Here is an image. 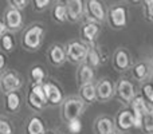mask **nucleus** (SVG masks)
<instances>
[{
  "instance_id": "obj_1",
  "label": "nucleus",
  "mask_w": 153,
  "mask_h": 134,
  "mask_svg": "<svg viewBox=\"0 0 153 134\" xmlns=\"http://www.w3.org/2000/svg\"><path fill=\"white\" fill-rule=\"evenodd\" d=\"M45 28L40 24H31L22 34V47L26 51H38L43 44Z\"/></svg>"
},
{
  "instance_id": "obj_2",
  "label": "nucleus",
  "mask_w": 153,
  "mask_h": 134,
  "mask_svg": "<svg viewBox=\"0 0 153 134\" xmlns=\"http://www.w3.org/2000/svg\"><path fill=\"white\" fill-rule=\"evenodd\" d=\"M86 103L81 99L79 97H69L65 99V102L61 106V118L63 122L69 124L71 121L79 119L82 115Z\"/></svg>"
},
{
  "instance_id": "obj_3",
  "label": "nucleus",
  "mask_w": 153,
  "mask_h": 134,
  "mask_svg": "<svg viewBox=\"0 0 153 134\" xmlns=\"http://www.w3.org/2000/svg\"><path fill=\"white\" fill-rule=\"evenodd\" d=\"M108 24L111 30H122L128 24V8L122 4H114L108 10Z\"/></svg>"
},
{
  "instance_id": "obj_4",
  "label": "nucleus",
  "mask_w": 153,
  "mask_h": 134,
  "mask_svg": "<svg viewBox=\"0 0 153 134\" xmlns=\"http://www.w3.org/2000/svg\"><path fill=\"white\" fill-rule=\"evenodd\" d=\"M67 61L73 64H82L86 61V55L89 51V46H86L82 40H73L65 46Z\"/></svg>"
},
{
  "instance_id": "obj_5",
  "label": "nucleus",
  "mask_w": 153,
  "mask_h": 134,
  "mask_svg": "<svg viewBox=\"0 0 153 134\" xmlns=\"http://www.w3.org/2000/svg\"><path fill=\"white\" fill-rule=\"evenodd\" d=\"M23 86L20 75L13 70H5L1 73L0 76V89L3 94H10V93H18Z\"/></svg>"
},
{
  "instance_id": "obj_6",
  "label": "nucleus",
  "mask_w": 153,
  "mask_h": 134,
  "mask_svg": "<svg viewBox=\"0 0 153 134\" xmlns=\"http://www.w3.org/2000/svg\"><path fill=\"white\" fill-rule=\"evenodd\" d=\"M27 105L31 110L39 111L43 110L46 105H47V99H46V94L43 90V84H32L30 86L28 94H27Z\"/></svg>"
},
{
  "instance_id": "obj_7",
  "label": "nucleus",
  "mask_w": 153,
  "mask_h": 134,
  "mask_svg": "<svg viewBox=\"0 0 153 134\" xmlns=\"http://www.w3.org/2000/svg\"><path fill=\"white\" fill-rule=\"evenodd\" d=\"M116 94L117 98L121 101L124 105H129L133 102L136 97H137V93H136V87L133 84L132 81L126 78H121L116 84Z\"/></svg>"
},
{
  "instance_id": "obj_8",
  "label": "nucleus",
  "mask_w": 153,
  "mask_h": 134,
  "mask_svg": "<svg viewBox=\"0 0 153 134\" xmlns=\"http://www.w3.org/2000/svg\"><path fill=\"white\" fill-rule=\"evenodd\" d=\"M85 7H86V18L89 21L101 24L108 19V11L98 0H87L85 1Z\"/></svg>"
},
{
  "instance_id": "obj_9",
  "label": "nucleus",
  "mask_w": 153,
  "mask_h": 134,
  "mask_svg": "<svg viewBox=\"0 0 153 134\" xmlns=\"http://www.w3.org/2000/svg\"><path fill=\"white\" fill-rule=\"evenodd\" d=\"M3 20L10 32L19 31L23 27V13L22 11L16 10L15 7L8 5V8L4 12V16H3Z\"/></svg>"
},
{
  "instance_id": "obj_10",
  "label": "nucleus",
  "mask_w": 153,
  "mask_h": 134,
  "mask_svg": "<svg viewBox=\"0 0 153 134\" xmlns=\"http://www.w3.org/2000/svg\"><path fill=\"white\" fill-rule=\"evenodd\" d=\"M114 124H116V130L118 133L124 134V133L129 132L130 129L134 127V115H133V111L130 109H122L116 115Z\"/></svg>"
},
{
  "instance_id": "obj_11",
  "label": "nucleus",
  "mask_w": 153,
  "mask_h": 134,
  "mask_svg": "<svg viewBox=\"0 0 153 134\" xmlns=\"http://www.w3.org/2000/svg\"><path fill=\"white\" fill-rule=\"evenodd\" d=\"M111 63H113V67L116 71H120V73L128 71L132 66V59H130L129 51L124 47H118L113 54Z\"/></svg>"
},
{
  "instance_id": "obj_12",
  "label": "nucleus",
  "mask_w": 153,
  "mask_h": 134,
  "mask_svg": "<svg viewBox=\"0 0 153 134\" xmlns=\"http://www.w3.org/2000/svg\"><path fill=\"white\" fill-rule=\"evenodd\" d=\"M101 27L98 23H94V21H85L81 27V39L82 42L86 46L91 47L94 46V42L97 39V36L100 35Z\"/></svg>"
},
{
  "instance_id": "obj_13",
  "label": "nucleus",
  "mask_w": 153,
  "mask_h": 134,
  "mask_svg": "<svg viewBox=\"0 0 153 134\" xmlns=\"http://www.w3.org/2000/svg\"><path fill=\"white\" fill-rule=\"evenodd\" d=\"M95 89H97V97L98 102H108L111 99L114 94H116V86H114L113 81L109 78H102L95 83Z\"/></svg>"
},
{
  "instance_id": "obj_14",
  "label": "nucleus",
  "mask_w": 153,
  "mask_h": 134,
  "mask_svg": "<svg viewBox=\"0 0 153 134\" xmlns=\"http://www.w3.org/2000/svg\"><path fill=\"white\" fill-rule=\"evenodd\" d=\"M43 90H45L47 103H50V105H53V106H58L65 102L63 93H62L61 87H59L55 82H45Z\"/></svg>"
},
{
  "instance_id": "obj_15",
  "label": "nucleus",
  "mask_w": 153,
  "mask_h": 134,
  "mask_svg": "<svg viewBox=\"0 0 153 134\" xmlns=\"http://www.w3.org/2000/svg\"><path fill=\"white\" fill-rule=\"evenodd\" d=\"M67 13H69V21H79L83 16H86V7L85 1L82 0H69L66 1Z\"/></svg>"
},
{
  "instance_id": "obj_16",
  "label": "nucleus",
  "mask_w": 153,
  "mask_h": 134,
  "mask_svg": "<svg viewBox=\"0 0 153 134\" xmlns=\"http://www.w3.org/2000/svg\"><path fill=\"white\" fill-rule=\"evenodd\" d=\"M47 61L51 66L59 67L67 61L66 50L61 44H53L47 51Z\"/></svg>"
},
{
  "instance_id": "obj_17",
  "label": "nucleus",
  "mask_w": 153,
  "mask_h": 134,
  "mask_svg": "<svg viewBox=\"0 0 153 134\" xmlns=\"http://www.w3.org/2000/svg\"><path fill=\"white\" fill-rule=\"evenodd\" d=\"M93 129H94V134H114L117 132L114 121L105 115L98 117L95 119Z\"/></svg>"
},
{
  "instance_id": "obj_18",
  "label": "nucleus",
  "mask_w": 153,
  "mask_h": 134,
  "mask_svg": "<svg viewBox=\"0 0 153 134\" xmlns=\"http://www.w3.org/2000/svg\"><path fill=\"white\" fill-rule=\"evenodd\" d=\"M75 76H76V82H78L79 87L93 83V81H94V68L90 67L87 63H82L76 68Z\"/></svg>"
},
{
  "instance_id": "obj_19",
  "label": "nucleus",
  "mask_w": 153,
  "mask_h": 134,
  "mask_svg": "<svg viewBox=\"0 0 153 134\" xmlns=\"http://www.w3.org/2000/svg\"><path fill=\"white\" fill-rule=\"evenodd\" d=\"M24 130H26V134H45L46 133L45 121L38 114H34L26 122V129Z\"/></svg>"
},
{
  "instance_id": "obj_20",
  "label": "nucleus",
  "mask_w": 153,
  "mask_h": 134,
  "mask_svg": "<svg viewBox=\"0 0 153 134\" xmlns=\"http://www.w3.org/2000/svg\"><path fill=\"white\" fill-rule=\"evenodd\" d=\"M78 97L81 98L86 105H93V103H95L98 101L95 84L89 83V84H85V86H81L79 87V91H78Z\"/></svg>"
},
{
  "instance_id": "obj_21",
  "label": "nucleus",
  "mask_w": 153,
  "mask_h": 134,
  "mask_svg": "<svg viewBox=\"0 0 153 134\" xmlns=\"http://www.w3.org/2000/svg\"><path fill=\"white\" fill-rule=\"evenodd\" d=\"M132 76L138 82H144L145 79L151 78V66L146 62H138L132 67Z\"/></svg>"
},
{
  "instance_id": "obj_22",
  "label": "nucleus",
  "mask_w": 153,
  "mask_h": 134,
  "mask_svg": "<svg viewBox=\"0 0 153 134\" xmlns=\"http://www.w3.org/2000/svg\"><path fill=\"white\" fill-rule=\"evenodd\" d=\"M129 109L133 113H138V114H141V115H146L148 113L153 111V106L149 105V103L141 97V94H137V97L130 103Z\"/></svg>"
},
{
  "instance_id": "obj_23",
  "label": "nucleus",
  "mask_w": 153,
  "mask_h": 134,
  "mask_svg": "<svg viewBox=\"0 0 153 134\" xmlns=\"http://www.w3.org/2000/svg\"><path fill=\"white\" fill-rule=\"evenodd\" d=\"M22 105V98L19 95V93H10V94L4 95V109L8 113L13 114L16 111H19Z\"/></svg>"
},
{
  "instance_id": "obj_24",
  "label": "nucleus",
  "mask_w": 153,
  "mask_h": 134,
  "mask_svg": "<svg viewBox=\"0 0 153 134\" xmlns=\"http://www.w3.org/2000/svg\"><path fill=\"white\" fill-rule=\"evenodd\" d=\"M51 18H53L54 21L56 23H65V21L69 20V13H67V7L66 3H56L53 7V11H51Z\"/></svg>"
},
{
  "instance_id": "obj_25",
  "label": "nucleus",
  "mask_w": 153,
  "mask_h": 134,
  "mask_svg": "<svg viewBox=\"0 0 153 134\" xmlns=\"http://www.w3.org/2000/svg\"><path fill=\"white\" fill-rule=\"evenodd\" d=\"M102 61L103 59H102V55L100 54V50H98L95 46L89 47V51H87L85 63H87L90 67H93V68H97L101 63H102Z\"/></svg>"
},
{
  "instance_id": "obj_26",
  "label": "nucleus",
  "mask_w": 153,
  "mask_h": 134,
  "mask_svg": "<svg viewBox=\"0 0 153 134\" xmlns=\"http://www.w3.org/2000/svg\"><path fill=\"white\" fill-rule=\"evenodd\" d=\"M30 78L32 81V84H45V78H46V73L43 70L42 66L36 64L31 68L30 71Z\"/></svg>"
},
{
  "instance_id": "obj_27",
  "label": "nucleus",
  "mask_w": 153,
  "mask_h": 134,
  "mask_svg": "<svg viewBox=\"0 0 153 134\" xmlns=\"http://www.w3.org/2000/svg\"><path fill=\"white\" fill-rule=\"evenodd\" d=\"M0 46H1L3 51H5V53L13 51V48H15V38H13L12 32L8 31L7 34L0 36Z\"/></svg>"
},
{
  "instance_id": "obj_28",
  "label": "nucleus",
  "mask_w": 153,
  "mask_h": 134,
  "mask_svg": "<svg viewBox=\"0 0 153 134\" xmlns=\"http://www.w3.org/2000/svg\"><path fill=\"white\" fill-rule=\"evenodd\" d=\"M140 94L149 105L153 106V86L151 84V82H145L141 84L140 87Z\"/></svg>"
},
{
  "instance_id": "obj_29",
  "label": "nucleus",
  "mask_w": 153,
  "mask_h": 134,
  "mask_svg": "<svg viewBox=\"0 0 153 134\" xmlns=\"http://www.w3.org/2000/svg\"><path fill=\"white\" fill-rule=\"evenodd\" d=\"M141 130L145 134H153V111L148 113L146 115H144Z\"/></svg>"
},
{
  "instance_id": "obj_30",
  "label": "nucleus",
  "mask_w": 153,
  "mask_h": 134,
  "mask_svg": "<svg viewBox=\"0 0 153 134\" xmlns=\"http://www.w3.org/2000/svg\"><path fill=\"white\" fill-rule=\"evenodd\" d=\"M144 4V15L148 21L153 23V0H145Z\"/></svg>"
},
{
  "instance_id": "obj_31",
  "label": "nucleus",
  "mask_w": 153,
  "mask_h": 134,
  "mask_svg": "<svg viewBox=\"0 0 153 134\" xmlns=\"http://www.w3.org/2000/svg\"><path fill=\"white\" fill-rule=\"evenodd\" d=\"M0 134H13V127L7 118H0Z\"/></svg>"
},
{
  "instance_id": "obj_32",
  "label": "nucleus",
  "mask_w": 153,
  "mask_h": 134,
  "mask_svg": "<svg viewBox=\"0 0 153 134\" xmlns=\"http://www.w3.org/2000/svg\"><path fill=\"white\" fill-rule=\"evenodd\" d=\"M67 130H69L70 134H79L82 130V124L79 119H75V121H71L67 124Z\"/></svg>"
},
{
  "instance_id": "obj_33",
  "label": "nucleus",
  "mask_w": 153,
  "mask_h": 134,
  "mask_svg": "<svg viewBox=\"0 0 153 134\" xmlns=\"http://www.w3.org/2000/svg\"><path fill=\"white\" fill-rule=\"evenodd\" d=\"M51 1L50 0H34L32 1V5H34V10L40 12V11H45L50 7Z\"/></svg>"
},
{
  "instance_id": "obj_34",
  "label": "nucleus",
  "mask_w": 153,
  "mask_h": 134,
  "mask_svg": "<svg viewBox=\"0 0 153 134\" xmlns=\"http://www.w3.org/2000/svg\"><path fill=\"white\" fill-rule=\"evenodd\" d=\"M28 3L30 1H27V0H11L8 4H10L11 7H15L16 10H19V11H23L27 8Z\"/></svg>"
},
{
  "instance_id": "obj_35",
  "label": "nucleus",
  "mask_w": 153,
  "mask_h": 134,
  "mask_svg": "<svg viewBox=\"0 0 153 134\" xmlns=\"http://www.w3.org/2000/svg\"><path fill=\"white\" fill-rule=\"evenodd\" d=\"M0 70H1V73L5 71V55L3 53L0 54Z\"/></svg>"
},
{
  "instance_id": "obj_36",
  "label": "nucleus",
  "mask_w": 153,
  "mask_h": 134,
  "mask_svg": "<svg viewBox=\"0 0 153 134\" xmlns=\"http://www.w3.org/2000/svg\"><path fill=\"white\" fill-rule=\"evenodd\" d=\"M7 26H5V23H4V20H3V19H1V20H0V36H3V35H4V34H7Z\"/></svg>"
},
{
  "instance_id": "obj_37",
  "label": "nucleus",
  "mask_w": 153,
  "mask_h": 134,
  "mask_svg": "<svg viewBox=\"0 0 153 134\" xmlns=\"http://www.w3.org/2000/svg\"><path fill=\"white\" fill-rule=\"evenodd\" d=\"M45 134H58V133H55V132H53V130H48V132H46Z\"/></svg>"
},
{
  "instance_id": "obj_38",
  "label": "nucleus",
  "mask_w": 153,
  "mask_h": 134,
  "mask_svg": "<svg viewBox=\"0 0 153 134\" xmlns=\"http://www.w3.org/2000/svg\"><path fill=\"white\" fill-rule=\"evenodd\" d=\"M151 84L153 86V73H152V76H151Z\"/></svg>"
},
{
  "instance_id": "obj_39",
  "label": "nucleus",
  "mask_w": 153,
  "mask_h": 134,
  "mask_svg": "<svg viewBox=\"0 0 153 134\" xmlns=\"http://www.w3.org/2000/svg\"><path fill=\"white\" fill-rule=\"evenodd\" d=\"M114 134H122V133H118V132H116V133H114Z\"/></svg>"
}]
</instances>
